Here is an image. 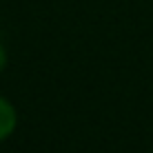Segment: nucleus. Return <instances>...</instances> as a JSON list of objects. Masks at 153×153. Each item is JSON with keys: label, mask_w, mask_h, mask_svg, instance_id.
<instances>
[{"label": "nucleus", "mask_w": 153, "mask_h": 153, "mask_svg": "<svg viewBox=\"0 0 153 153\" xmlns=\"http://www.w3.org/2000/svg\"><path fill=\"white\" fill-rule=\"evenodd\" d=\"M16 129V111L7 100L0 98V140H4Z\"/></svg>", "instance_id": "f257e3e1"}, {"label": "nucleus", "mask_w": 153, "mask_h": 153, "mask_svg": "<svg viewBox=\"0 0 153 153\" xmlns=\"http://www.w3.org/2000/svg\"><path fill=\"white\" fill-rule=\"evenodd\" d=\"M4 60H7V56H4V49H2V45H0V69L4 67Z\"/></svg>", "instance_id": "f03ea898"}]
</instances>
